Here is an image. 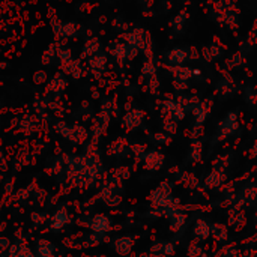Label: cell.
<instances>
[{
  "label": "cell",
  "mask_w": 257,
  "mask_h": 257,
  "mask_svg": "<svg viewBox=\"0 0 257 257\" xmlns=\"http://www.w3.org/2000/svg\"><path fill=\"white\" fill-rule=\"evenodd\" d=\"M89 227L95 232V233H105L110 230L111 227V221L108 217L105 215H95L93 218H90L89 221Z\"/></svg>",
  "instance_id": "cell-1"
},
{
  "label": "cell",
  "mask_w": 257,
  "mask_h": 257,
  "mask_svg": "<svg viewBox=\"0 0 257 257\" xmlns=\"http://www.w3.org/2000/svg\"><path fill=\"white\" fill-rule=\"evenodd\" d=\"M134 245V239L131 236H122L119 239H116L115 242V251L120 256H126L130 254Z\"/></svg>",
  "instance_id": "cell-2"
},
{
  "label": "cell",
  "mask_w": 257,
  "mask_h": 257,
  "mask_svg": "<svg viewBox=\"0 0 257 257\" xmlns=\"http://www.w3.org/2000/svg\"><path fill=\"white\" fill-rule=\"evenodd\" d=\"M11 257H36V254L32 251L30 247H27L26 244L23 242H17L11 247V251H9Z\"/></svg>",
  "instance_id": "cell-3"
},
{
  "label": "cell",
  "mask_w": 257,
  "mask_h": 257,
  "mask_svg": "<svg viewBox=\"0 0 257 257\" xmlns=\"http://www.w3.org/2000/svg\"><path fill=\"white\" fill-rule=\"evenodd\" d=\"M36 257H56L53 244L48 240H41L36 247Z\"/></svg>",
  "instance_id": "cell-4"
},
{
  "label": "cell",
  "mask_w": 257,
  "mask_h": 257,
  "mask_svg": "<svg viewBox=\"0 0 257 257\" xmlns=\"http://www.w3.org/2000/svg\"><path fill=\"white\" fill-rule=\"evenodd\" d=\"M69 217H68V212L67 211H57L53 218H51V227L53 229H62L63 226H67Z\"/></svg>",
  "instance_id": "cell-5"
},
{
  "label": "cell",
  "mask_w": 257,
  "mask_h": 257,
  "mask_svg": "<svg viewBox=\"0 0 257 257\" xmlns=\"http://www.w3.org/2000/svg\"><path fill=\"white\" fill-rule=\"evenodd\" d=\"M194 233L196 236L199 238H207L211 235V227H209V224L205 223V221H197L196 223V226H194Z\"/></svg>",
  "instance_id": "cell-6"
},
{
  "label": "cell",
  "mask_w": 257,
  "mask_h": 257,
  "mask_svg": "<svg viewBox=\"0 0 257 257\" xmlns=\"http://www.w3.org/2000/svg\"><path fill=\"white\" fill-rule=\"evenodd\" d=\"M184 221V217H181V215H174L173 218H171V224H170V227H171V230H179L181 227H182V223Z\"/></svg>",
  "instance_id": "cell-7"
},
{
  "label": "cell",
  "mask_w": 257,
  "mask_h": 257,
  "mask_svg": "<svg viewBox=\"0 0 257 257\" xmlns=\"http://www.w3.org/2000/svg\"><path fill=\"white\" fill-rule=\"evenodd\" d=\"M140 257H166V256H163V254H156V253L151 251V253H143V254H140Z\"/></svg>",
  "instance_id": "cell-8"
},
{
  "label": "cell",
  "mask_w": 257,
  "mask_h": 257,
  "mask_svg": "<svg viewBox=\"0 0 257 257\" xmlns=\"http://www.w3.org/2000/svg\"><path fill=\"white\" fill-rule=\"evenodd\" d=\"M254 154H256V156H257V143H256V146H254Z\"/></svg>",
  "instance_id": "cell-9"
}]
</instances>
